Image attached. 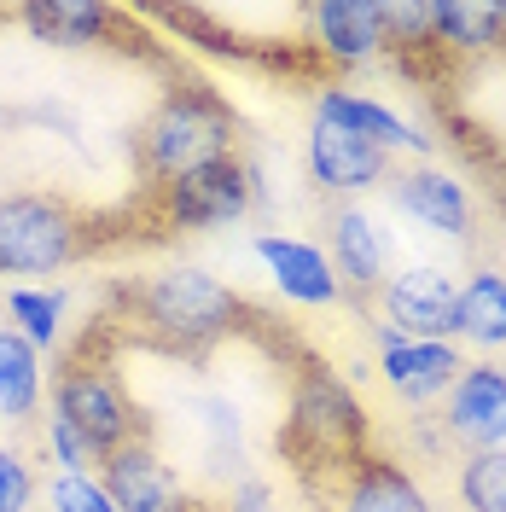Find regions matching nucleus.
Here are the masks:
<instances>
[{
  "mask_svg": "<svg viewBox=\"0 0 506 512\" xmlns=\"http://www.w3.org/2000/svg\"><path fill=\"white\" fill-rule=\"evenodd\" d=\"M128 320L158 350L204 355L210 344H222L227 332L245 320V303L216 274L181 262V268H163V274H146V280L128 286Z\"/></svg>",
  "mask_w": 506,
  "mask_h": 512,
  "instance_id": "nucleus-1",
  "label": "nucleus"
},
{
  "mask_svg": "<svg viewBox=\"0 0 506 512\" xmlns=\"http://www.w3.org/2000/svg\"><path fill=\"white\" fill-rule=\"evenodd\" d=\"M233 140H239V123H233V105H227L216 88L204 82H181L152 105V117L140 123V169L169 187L181 175H198L210 163L233 158Z\"/></svg>",
  "mask_w": 506,
  "mask_h": 512,
  "instance_id": "nucleus-2",
  "label": "nucleus"
},
{
  "mask_svg": "<svg viewBox=\"0 0 506 512\" xmlns=\"http://www.w3.org/2000/svg\"><path fill=\"white\" fill-rule=\"evenodd\" d=\"M94 251V222L59 192H6L0 198V274H64Z\"/></svg>",
  "mask_w": 506,
  "mask_h": 512,
  "instance_id": "nucleus-3",
  "label": "nucleus"
},
{
  "mask_svg": "<svg viewBox=\"0 0 506 512\" xmlns=\"http://www.w3.org/2000/svg\"><path fill=\"white\" fill-rule=\"evenodd\" d=\"M285 448H291L297 466H326V478L338 466H349L355 454H367V414H361V402L320 361H309L297 373L291 414H285Z\"/></svg>",
  "mask_w": 506,
  "mask_h": 512,
  "instance_id": "nucleus-4",
  "label": "nucleus"
},
{
  "mask_svg": "<svg viewBox=\"0 0 506 512\" xmlns=\"http://www.w3.org/2000/svg\"><path fill=\"white\" fill-rule=\"evenodd\" d=\"M53 414L94 448L99 460L117 454L123 443H134V437H146L140 402L128 396V384L117 379V367L99 361V355H70L59 373H53Z\"/></svg>",
  "mask_w": 506,
  "mask_h": 512,
  "instance_id": "nucleus-5",
  "label": "nucleus"
},
{
  "mask_svg": "<svg viewBox=\"0 0 506 512\" xmlns=\"http://www.w3.org/2000/svg\"><path fill=\"white\" fill-rule=\"evenodd\" d=\"M256 198H262V175L233 152V158L210 163V169H198V175H181V181L158 187V210H163V222L169 227L216 233V227L245 222Z\"/></svg>",
  "mask_w": 506,
  "mask_h": 512,
  "instance_id": "nucleus-6",
  "label": "nucleus"
},
{
  "mask_svg": "<svg viewBox=\"0 0 506 512\" xmlns=\"http://www.w3.org/2000/svg\"><path fill=\"white\" fill-rule=\"evenodd\" d=\"M99 483H105V495H111L117 512H204L187 495V483L175 478V466L146 437H134L117 454H105L99 460Z\"/></svg>",
  "mask_w": 506,
  "mask_h": 512,
  "instance_id": "nucleus-7",
  "label": "nucleus"
},
{
  "mask_svg": "<svg viewBox=\"0 0 506 512\" xmlns=\"http://www.w3.org/2000/svg\"><path fill=\"white\" fill-rule=\"evenodd\" d=\"M443 431L448 443L472 448H501L506 443V367L501 361H466L460 379L443 396Z\"/></svg>",
  "mask_w": 506,
  "mask_h": 512,
  "instance_id": "nucleus-8",
  "label": "nucleus"
},
{
  "mask_svg": "<svg viewBox=\"0 0 506 512\" xmlns=\"http://www.w3.org/2000/svg\"><path fill=\"white\" fill-rule=\"evenodd\" d=\"M326 512H437L431 495L419 489L408 466L384 460V454H355L349 466L332 472L326 483Z\"/></svg>",
  "mask_w": 506,
  "mask_h": 512,
  "instance_id": "nucleus-9",
  "label": "nucleus"
},
{
  "mask_svg": "<svg viewBox=\"0 0 506 512\" xmlns=\"http://www.w3.org/2000/svg\"><path fill=\"white\" fill-rule=\"evenodd\" d=\"M454 291L460 286L437 262H408V268H390L379 303L402 338H454Z\"/></svg>",
  "mask_w": 506,
  "mask_h": 512,
  "instance_id": "nucleus-10",
  "label": "nucleus"
},
{
  "mask_svg": "<svg viewBox=\"0 0 506 512\" xmlns=\"http://www.w3.org/2000/svg\"><path fill=\"white\" fill-rule=\"evenodd\" d=\"M303 163H309V181L320 192H373L390 181V152L373 146V140H361V134H349L338 123H309V146H303Z\"/></svg>",
  "mask_w": 506,
  "mask_h": 512,
  "instance_id": "nucleus-11",
  "label": "nucleus"
},
{
  "mask_svg": "<svg viewBox=\"0 0 506 512\" xmlns=\"http://www.w3.org/2000/svg\"><path fill=\"white\" fill-rule=\"evenodd\" d=\"M251 256L268 268V280L280 286L285 303H297V309H332V303H344V280L332 274L326 251L309 245V239H297V233H256Z\"/></svg>",
  "mask_w": 506,
  "mask_h": 512,
  "instance_id": "nucleus-12",
  "label": "nucleus"
},
{
  "mask_svg": "<svg viewBox=\"0 0 506 512\" xmlns=\"http://www.w3.org/2000/svg\"><path fill=\"white\" fill-rule=\"evenodd\" d=\"M326 262L344 280V291H384V280H390V239L373 222V210L338 204L326 216Z\"/></svg>",
  "mask_w": 506,
  "mask_h": 512,
  "instance_id": "nucleus-13",
  "label": "nucleus"
},
{
  "mask_svg": "<svg viewBox=\"0 0 506 512\" xmlns=\"http://www.w3.org/2000/svg\"><path fill=\"white\" fill-rule=\"evenodd\" d=\"M390 198H396L402 216H413L419 227H431L443 239H466L472 233V198L437 163H413L402 175H390Z\"/></svg>",
  "mask_w": 506,
  "mask_h": 512,
  "instance_id": "nucleus-14",
  "label": "nucleus"
},
{
  "mask_svg": "<svg viewBox=\"0 0 506 512\" xmlns=\"http://www.w3.org/2000/svg\"><path fill=\"white\" fill-rule=\"evenodd\" d=\"M460 367H466V355H460L454 338H408V344H396V350L379 355L384 384L408 408H431L437 396H448V384L460 379Z\"/></svg>",
  "mask_w": 506,
  "mask_h": 512,
  "instance_id": "nucleus-15",
  "label": "nucleus"
},
{
  "mask_svg": "<svg viewBox=\"0 0 506 512\" xmlns=\"http://www.w3.org/2000/svg\"><path fill=\"white\" fill-rule=\"evenodd\" d=\"M309 30L332 64H373L390 47L379 0H320L309 6Z\"/></svg>",
  "mask_w": 506,
  "mask_h": 512,
  "instance_id": "nucleus-16",
  "label": "nucleus"
},
{
  "mask_svg": "<svg viewBox=\"0 0 506 512\" xmlns=\"http://www.w3.org/2000/svg\"><path fill=\"white\" fill-rule=\"evenodd\" d=\"M315 117L320 123L349 128V134H361V140H373L384 152H419V158L431 152V134H419L402 111H390V105L373 99V94H355V88H320Z\"/></svg>",
  "mask_w": 506,
  "mask_h": 512,
  "instance_id": "nucleus-17",
  "label": "nucleus"
},
{
  "mask_svg": "<svg viewBox=\"0 0 506 512\" xmlns=\"http://www.w3.org/2000/svg\"><path fill=\"white\" fill-rule=\"evenodd\" d=\"M18 18L47 47H99V41H111V30L123 24L117 6H99V0H47V6H24Z\"/></svg>",
  "mask_w": 506,
  "mask_h": 512,
  "instance_id": "nucleus-18",
  "label": "nucleus"
},
{
  "mask_svg": "<svg viewBox=\"0 0 506 512\" xmlns=\"http://www.w3.org/2000/svg\"><path fill=\"white\" fill-rule=\"evenodd\" d=\"M454 338H466L472 350H506V274L477 268L454 291Z\"/></svg>",
  "mask_w": 506,
  "mask_h": 512,
  "instance_id": "nucleus-19",
  "label": "nucleus"
},
{
  "mask_svg": "<svg viewBox=\"0 0 506 512\" xmlns=\"http://www.w3.org/2000/svg\"><path fill=\"white\" fill-rule=\"evenodd\" d=\"M431 47H448V53H495V47H506L501 6L431 0Z\"/></svg>",
  "mask_w": 506,
  "mask_h": 512,
  "instance_id": "nucleus-20",
  "label": "nucleus"
},
{
  "mask_svg": "<svg viewBox=\"0 0 506 512\" xmlns=\"http://www.w3.org/2000/svg\"><path fill=\"white\" fill-rule=\"evenodd\" d=\"M35 414H41V350L12 326H0V419L30 425Z\"/></svg>",
  "mask_w": 506,
  "mask_h": 512,
  "instance_id": "nucleus-21",
  "label": "nucleus"
},
{
  "mask_svg": "<svg viewBox=\"0 0 506 512\" xmlns=\"http://www.w3.org/2000/svg\"><path fill=\"white\" fill-rule=\"evenodd\" d=\"M64 297L59 286H12L6 291V315H12V332L30 338L35 350H53L64 332Z\"/></svg>",
  "mask_w": 506,
  "mask_h": 512,
  "instance_id": "nucleus-22",
  "label": "nucleus"
},
{
  "mask_svg": "<svg viewBox=\"0 0 506 512\" xmlns=\"http://www.w3.org/2000/svg\"><path fill=\"white\" fill-rule=\"evenodd\" d=\"M460 507L466 512H506V448L466 454V466H460Z\"/></svg>",
  "mask_w": 506,
  "mask_h": 512,
  "instance_id": "nucleus-23",
  "label": "nucleus"
},
{
  "mask_svg": "<svg viewBox=\"0 0 506 512\" xmlns=\"http://www.w3.org/2000/svg\"><path fill=\"white\" fill-rule=\"evenodd\" d=\"M47 507L53 512H117L111 495H105V483H99V472H59L47 483Z\"/></svg>",
  "mask_w": 506,
  "mask_h": 512,
  "instance_id": "nucleus-24",
  "label": "nucleus"
},
{
  "mask_svg": "<svg viewBox=\"0 0 506 512\" xmlns=\"http://www.w3.org/2000/svg\"><path fill=\"white\" fill-rule=\"evenodd\" d=\"M41 448H47V460H53L59 472H99V454L82 443L59 414H47V425H41Z\"/></svg>",
  "mask_w": 506,
  "mask_h": 512,
  "instance_id": "nucleus-25",
  "label": "nucleus"
},
{
  "mask_svg": "<svg viewBox=\"0 0 506 512\" xmlns=\"http://www.w3.org/2000/svg\"><path fill=\"white\" fill-rule=\"evenodd\" d=\"M0 512H35V466L12 443H0Z\"/></svg>",
  "mask_w": 506,
  "mask_h": 512,
  "instance_id": "nucleus-26",
  "label": "nucleus"
},
{
  "mask_svg": "<svg viewBox=\"0 0 506 512\" xmlns=\"http://www.w3.org/2000/svg\"><path fill=\"white\" fill-rule=\"evenodd\" d=\"M384 6V35L390 47H431V0L402 6V0H379Z\"/></svg>",
  "mask_w": 506,
  "mask_h": 512,
  "instance_id": "nucleus-27",
  "label": "nucleus"
},
{
  "mask_svg": "<svg viewBox=\"0 0 506 512\" xmlns=\"http://www.w3.org/2000/svg\"><path fill=\"white\" fill-rule=\"evenodd\" d=\"M216 512H280V507H274V489H268L262 478H239Z\"/></svg>",
  "mask_w": 506,
  "mask_h": 512,
  "instance_id": "nucleus-28",
  "label": "nucleus"
},
{
  "mask_svg": "<svg viewBox=\"0 0 506 512\" xmlns=\"http://www.w3.org/2000/svg\"><path fill=\"white\" fill-rule=\"evenodd\" d=\"M373 338H379V355H384V350H396V344H408V338H402L390 320H373Z\"/></svg>",
  "mask_w": 506,
  "mask_h": 512,
  "instance_id": "nucleus-29",
  "label": "nucleus"
},
{
  "mask_svg": "<svg viewBox=\"0 0 506 512\" xmlns=\"http://www.w3.org/2000/svg\"><path fill=\"white\" fill-rule=\"evenodd\" d=\"M501 24H506V6H501Z\"/></svg>",
  "mask_w": 506,
  "mask_h": 512,
  "instance_id": "nucleus-30",
  "label": "nucleus"
}]
</instances>
